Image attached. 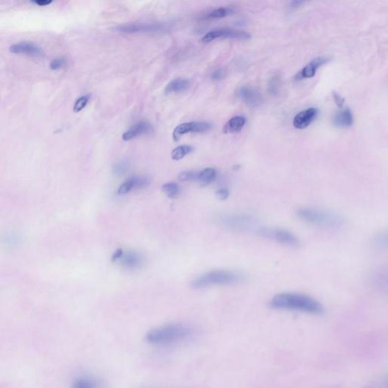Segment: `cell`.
Instances as JSON below:
<instances>
[{
	"label": "cell",
	"mask_w": 388,
	"mask_h": 388,
	"mask_svg": "<svg viewBox=\"0 0 388 388\" xmlns=\"http://www.w3.org/2000/svg\"><path fill=\"white\" fill-rule=\"evenodd\" d=\"M162 190L169 198H176L180 193V187L176 183H165Z\"/></svg>",
	"instance_id": "cell-25"
},
{
	"label": "cell",
	"mask_w": 388,
	"mask_h": 388,
	"mask_svg": "<svg viewBox=\"0 0 388 388\" xmlns=\"http://www.w3.org/2000/svg\"><path fill=\"white\" fill-rule=\"evenodd\" d=\"M9 51L12 53L25 54L30 56H41L44 52L39 46L30 42H22L9 47Z\"/></svg>",
	"instance_id": "cell-12"
},
{
	"label": "cell",
	"mask_w": 388,
	"mask_h": 388,
	"mask_svg": "<svg viewBox=\"0 0 388 388\" xmlns=\"http://www.w3.org/2000/svg\"><path fill=\"white\" fill-rule=\"evenodd\" d=\"M281 80L280 78L278 76H275L270 80L268 83V92L272 95H275L279 90L280 87Z\"/></svg>",
	"instance_id": "cell-27"
},
{
	"label": "cell",
	"mask_w": 388,
	"mask_h": 388,
	"mask_svg": "<svg viewBox=\"0 0 388 388\" xmlns=\"http://www.w3.org/2000/svg\"><path fill=\"white\" fill-rule=\"evenodd\" d=\"M333 123L338 127H350L353 123V113L349 108L340 111L334 115Z\"/></svg>",
	"instance_id": "cell-19"
},
{
	"label": "cell",
	"mask_w": 388,
	"mask_h": 388,
	"mask_svg": "<svg viewBox=\"0 0 388 388\" xmlns=\"http://www.w3.org/2000/svg\"><path fill=\"white\" fill-rule=\"evenodd\" d=\"M297 215L303 222L325 229H338L345 224L343 215L325 208L305 207L300 208Z\"/></svg>",
	"instance_id": "cell-3"
},
{
	"label": "cell",
	"mask_w": 388,
	"mask_h": 388,
	"mask_svg": "<svg viewBox=\"0 0 388 388\" xmlns=\"http://www.w3.org/2000/svg\"><path fill=\"white\" fill-rule=\"evenodd\" d=\"M212 129V125L208 122H187V123L181 124L179 125L173 132V138L175 140H179L183 135L190 132H196V133H201V132H207Z\"/></svg>",
	"instance_id": "cell-7"
},
{
	"label": "cell",
	"mask_w": 388,
	"mask_h": 388,
	"mask_svg": "<svg viewBox=\"0 0 388 388\" xmlns=\"http://www.w3.org/2000/svg\"><path fill=\"white\" fill-rule=\"evenodd\" d=\"M233 9L232 8H227V7H222V8H218L215 9V10L211 11L208 15H207V19H221V18H225L228 15H231L233 13Z\"/></svg>",
	"instance_id": "cell-26"
},
{
	"label": "cell",
	"mask_w": 388,
	"mask_h": 388,
	"mask_svg": "<svg viewBox=\"0 0 388 388\" xmlns=\"http://www.w3.org/2000/svg\"><path fill=\"white\" fill-rule=\"evenodd\" d=\"M244 276L240 272L231 270H215L200 275L192 282L194 289L206 288L215 285H229L239 283Z\"/></svg>",
	"instance_id": "cell-4"
},
{
	"label": "cell",
	"mask_w": 388,
	"mask_h": 388,
	"mask_svg": "<svg viewBox=\"0 0 388 388\" xmlns=\"http://www.w3.org/2000/svg\"><path fill=\"white\" fill-rule=\"evenodd\" d=\"M381 388H388V377H387L386 378L384 379L383 382H382Z\"/></svg>",
	"instance_id": "cell-38"
},
{
	"label": "cell",
	"mask_w": 388,
	"mask_h": 388,
	"mask_svg": "<svg viewBox=\"0 0 388 388\" xmlns=\"http://www.w3.org/2000/svg\"><path fill=\"white\" fill-rule=\"evenodd\" d=\"M153 131V127L149 122H140L133 125L129 130L125 132L122 135V139L125 141L132 140L143 134L151 133Z\"/></svg>",
	"instance_id": "cell-15"
},
{
	"label": "cell",
	"mask_w": 388,
	"mask_h": 388,
	"mask_svg": "<svg viewBox=\"0 0 388 388\" xmlns=\"http://www.w3.org/2000/svg\"><path fill=\"white\" fill-rule=\"evenodd\" d=\"M199 172L193 171L181 172L179 175V180L181 181H190L198 180Z\"/></svg>",
	"instance_id": "cell-28"
},
{
	"label": "cell",
	"mask_w": 388,
	"mask_h": 388,
	"mask_svg": "<svg viewBox=\"0 0 388 388\" xmlns=\"http://www.w3.org/2000/svg\"><path fill=\"white\" fill-rule=\"evenodd\" d=\"M237 96L244 103L251 108H258L263 104V99L261 94L253 87H240L237 91Z\"/></svg>",
	"instance_id": "cell-9"
},
{
	"label": "cell",
	"mask_w": 388,
	"mask_h": 388,
	"mask_svg": "<svg viewBox=\"0 0 388 388\" xmlns=\"http://www.w3.org/2000/svg\"><path fill=\"white\" fill-rule=\"evenodd\" d=\"M371 285L378 291L388 293V268L379 270L372 274Z\"/></svg>",
	"instance_id": "cell-17"
},
{
	"label": "cell",
	"mask_w": 388,
	"mask_h": 388,
	"mask_svg": "<svg viewBox=\"0 0 388 388\" xmlns=\"http://www.w3.org/2000/svg\"><path fill=\"white\" fill-rule=\"evenodd\" d=\"M121 262L125 268L135 269L141 266L143 264V257L137 252H128L127 254H124Z\"/></svg>",
	"instance_id": "cell-18"
},
{
	"label": "cell",
	"mask_w": 388,
	"mask_h": 388,
	"mask_svg": "<svg viewBox=\"0 0 388 388\" xmlns=\"http://www.w3.org/2000/svg\"><path fill=\"white\" fill-rule=\"evenodd\" d=\"M163 26L161 25H149V24H132L122 25L115 28L116 31L122 33H137V32H150L161 30Z\"/></svg>",
	"instance_id": "cell-14"
},
{
	"label": "cell",
	"mask_w": 388,
	"mask_h": 388,
	"mask_svg": "<svg viewBox=\"0 0 388 388\" xmlns=\"http://www.w3.org/2000/svg\"><path fill=\"white\" fill-rule=\"evenodd\" d=\"M129 164L126 162H121L115 164L112 168L113 173L115 175H123L129 170Z\"/></svg>",
	"instance_id": "cell-30"
},
{
	"label": "cell",
	"mask_w": 388,
	"mask_h": 388,
	"mask_svg": "<svg viewBox=\"0 0 388 388\" xmlns=\"http://www.w3.org/2000/svg\"><path fill=\"white\" fill-rule=\"evenodd\" d=\"M330 58L325 56L318 57L314 58L310 63L307 64L296 76L295 80H300L302 79L311 78L314 77V75L316 73L317 70L319 69L322 65H325L327 62H329Z\"/></svg>",
	"instance_id": "cell-10"
},
{
	"label": "cell",
	"mask_w": 388,
	"mask_h": 388,
	"mask_svg": "<svg viewBox=\"0 0 388 388\" xmlns=\"http://www.w3.org/2000/svg\"><path fill=\"white\" fill-rule=\"evenodd\" d=\"M333 97L335 102L336 103L337 106L340 108H343V105H344V99L340 97L336 92H333Z\"/></svg>",
	"instance_id": "cell-34"
},
{
	"label": "cell",
	"mask_w": 388,
	"mask_h": 388,
	"mask_svg": "<svg viewBox=\"0 0 388 388\" xmlns=\"http://www.w3.org/2000/svg\"><path fill=\"white\" fill-rule=\"evenodd\" d=\"M66 61L65 58H58L53 59L50 63V69L52 70H58L65 66Z\"/></svg>",
	"instance_id": "cell-31"
},
{
	"label": "cell",
	"mask_w": 388,
	"mask_h": 388,
	"mask_svg": "<svg viewBox=\"0 0 388 388\" xmlns=\"http://www.w3.org/2000/svg\"><path fill=\"white\" fill-rule=\"evenodd\" d=\"M216 196L219 200H226L229 196V190L225 188L220 189V190H218V191H217Z\"/></svg>",
	"instance_id": "cell-35"
},
{
	"label": "cell",
	"mask_w": 388,
	"mask_h": 388,
	"mask_svg": "<svg viewBox=\"0 0 388 388\" xmlns=\"http://www.w3.org/2000/svg\"><path fill=\"white\" fill-rule=\"evenodd\" d=\"M150 184V181L144 177H131L130 179L124 181L118 190L119 195L127 194L132 190L145 188Z\"/></svg>",
	"instance_id": "cell-11"
},
{
	"label": "cell",
	"mask_w": 388,
	"mask_h": 388,
	"mask_svg": "<svg viewBox=\"0 0 388 388\" xmlns=\"http://www.w3.org/2000/svg\"><path fill=\"white\" fill-rule=\"evenodd\" d=\"M89 96H83V97H80L78 100L75 102V105H74L73 110L75 112H79L83 109L84 107L87 105V103H88Z\"/></svg>",
	"instance_id": "cell-29"
},
{
	"label": "cell",
	"mask_w": 388,
	"mask_h": 388,
	"mask_svg": "<svg viewBox=\"0 0 388 388\" xmlns=\"http://www.w3.org/2000/svg\"><path fill=\"white\" fill-rule=\"evenodd\" d=\"M69 388H106L103 381L90 376H80L75 378Z\"/></svg>",
	"instance_id": "cell-16"
},
{
	"label": "cell",
	"mask_w": 388,
	"mask_h": 388,
	"mask_svg": "<svg viewBox=\"0 0 388 388\" xmlns=\"http://www.w3.org/2000/svg\"><path fill=\"white\" fill-rule=\"evenodd\" d=\"M251 37L250 33L243 30H235L231 28L217 29L208 32L202 38L204 43H209L215 39L228 38L236 40H248Z\"/></svg>",
	"instance_id": "cell-6"
},
{
	"label": "cell",
	"mask_w": 388,
	"mask_h": 388,
	"mask_svg": "<svg viewBox=\"0 0 388 388\" xmlns=\"http://www.w3.org/2000/svg\"><path fill=\"white\" fill-rule=\"evenodd\" d=\"M226 71L224 69H219L218 70L215 71L212 74V76H211V78H212V80H215V81H218V80H222L226 76Z\"/></svg>",
	"instance_id": "cell-32"
},
{
	"label": "cell",
	"mask_w": 388,
	"mask_h": 388,
	"mask_svg": "<svg viewBox=\"0 0 388 388\" xmlns=\"http://www.w3.org/2000/svg\"><path fill=\"white\" fill-rule=\"evenodd\" d=\"M193 150V147L189 145H182L177 147L172 152V159L176 160V161L182 159L183 157L190 154Z\"/></svg>",
	"instance_id": "cell-24"
},
{
	"label": "cell",
	"mask_w": 388,
	"mask_h": 388,
	"mask_svg": "<svg viewBox=\"0 0 388 388\" xmlns=\"http://www.w3.org/2000/svg\"><path fill=\"white\" fill-rule=\"evenodd\" d=\"M261 233L263 235L275 239L276 241L284 244V245L297 247L300 244L298 238L294 234L285 229H276V230H261Z\"/></svg>",
	"instance_id": "cell-8"
},
{
	"label": "cell",
	"mask_w": 388,
	"mask_h": 388,
	"mask_svg": "<svg viewBox=\"0 0 388 388\" xmlns=\"http://www.w3.org/2000/svg\"><path fill=\"white\" fill-rule=\"evenodd\" d=\"M191 334V329L183 324L174 323L152 328L146 333L144 340L149 344L161 346L181 341Z\"/></svg>",
	"instance_id": "cell-2"
},
{
	"label": "cell",
	"mask_w": 388,
	"mask_h": 388,
	"mask_svg": "<svg viewBox=\"0 0 388 388\" xmlns=\"http://www.w3.org/2000/svg\"><path fill=\"white\" fill-rule=\"evenodd\" d=\"M123 256V250H122V249H117V250L114 252V254H112V259H112V262H115V261H118V260L122 259Z\"/></svg>",
	"instance_id": "cell-33"
},
{
	"label": "cell",
	"mask_w": 388,
	"mask_h": 388,
	"mask_svg": "<svg viewBox=\"0 0 388 388\" xmlns=\"http://www.w3.org/2000/svg\"><path fill=\"white\" fill-rule=\"evenodd\" d=\"M318 110L315 108H307L297 114L293 119V125L297 129H304L316 119Z\"/></svg>",
	"instance_id": "cell-13"
},
{
	"label": "cell",
	"mask_w": 388,
	"mask_h": 388,
	"mask_svg": "<svg viewBox=\"0 0 388 388\" xmlns=\"http://www.w3.org/2000/svg\"><path fill=\"white\" fill-rule=\"evenodd\" d=\"M303 3H304V2H302V1H294V2H291L290 7L291 8H297V7L300 6Z\"/></svg>",
	"instance_id": "cell-37"
},
{
	"label": "cell",
	"mask_w": 388,
	"mask_h": 388,
	"mask_svg": "<svg viewBox=\"0 0 388 388\" xmlns=\"http://www.w3.org/2000/svg\"><path fill=\"white\" fill-rule=\"evenodd\" d=\"M216 177V171L212 168H207L199 172L198 180L204 183L213 181Z\"/></svg>",
	"instance_id": "cell-23"
},
{
	"label": "cell",
	"mask_w": 388,
	"mask_h": 388,
	"mask_svg": "<svg viewBox=\"0 0 388 388\" xmlns=\"http://www.w3.org/2000/svg\"><path fill=\"white\" fill-rule=\"evenodd\" d=\"M190 81L187 79L177 78L168 83L165 88L166 94H177L185 91L190 87Z\"/></svg>",
	"instance_id": "cell-20"
},
{
	"label": "cell",
	"mask_w": 388,
	"mask_h": 388,
	"mask_svg": "<svg viewBox=\"0 0 388 388\" xmlns=\"http://www.w3.org/2000/svg\"><path fill=\"white\" fill-rule=\"evenodd\" d=\"M221 225L236 232H247L254 229L256 221L247 215H225L218 217Z\"/></svg>",
	"instance_id": "cell-5"
},
{
	"label": "cell",
	"mask_w": 388,
	"mask_h": 388,
	"mask_svg": "<svg viewBox=\"0 0 388 388\" xmlns=\"http://www.w3.org/2000/svg\"><path fill=\"white\" fill-rule=\"evenodd\" d=\"M372 247L378 251H388V229L375 235L372 240Z\"/></svg>",
	"instance_id": "cell-22"
},
{
	"label": "cell",
	"mask_w": 388,
	"mask_h": 388,
	"mask_svg": "<svg viewBox=\"0 0 388 388\" xmlns=\"http://www.w3.org/2000/svg\"><path fill=\"white\" fill-rule=\"evenodd\" d=\"M246 124V119L243 116H235L225 124L223 131L225 133H236L240 131Z\"/></svg>",
	"instance_id": "cell-21"
},
{
	"label": "cell",
	"mask_w": 388,
	"mask_h": 388,
	"mask_svg": "<svg viewBox=\"0 0 388 388\" xmlns=\"http://www.w3.org/2000/svg\"><path fill=\"white\" fill-rule=\"evenodd\" d=\"M270 307L275 310L301 311L310 315H321L324 311L323 306L318 300L303 293L276 295L270 302Z\"/></svg>",
	"instance_id": "cell-1"
},
{
	"label": "cell",
	"mask_w": 388,
	"mask_h": 388,
	"mask_svg": "<svg viewBox=\"0 0 388 388\" xmlns=\"http://www.w3.org/2000/svg\"><path fill=\"white\" fill-rule=\"evenodd\" d=\"M33 3L37 4L40 6H45V5H50L52 3V1H47V0H38V1H33Z\"/></svg>",
	"instance_id": "cell-36"
}]
</instances>
